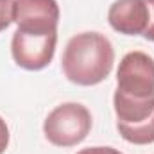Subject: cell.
Here are the masks:
<instances>
[{
	"instance_id": "cell-2",
	"label": "cell",
	"mask_w": 154,
	"mask_h": 154,
	"mask_svg": "<svg viewBox=\"0 0 154 154\" xmlns=\"http://www.w3.org/2000/svg\"><path fill=\"white\" fill-rule=\"evenodd\" d=\"M91 131V113L79 102H65L54 108L43 124L45 138L56 147H74Z\"/></svg>"
},
{
	"instance_id": "cell-5",
	"label": "cell",
	"mask_w": 154,
	"mask_h": 154,
	"mask_svg": "<svg viewBox=\"0 0 154 154\" xmlns=\"http://www.w3.org/2000/svg\"><path fill=\"white\" fill-rule=\"evenodd\" d=\"M56 43H57V32L36 36L16 29L11 39V54L20 68L36 72L50 65L56 54Z\"/></svg>"
},
{
	"instance_id": "cell-12",
	"label": "cell",
	"mask_w": 154,
	"mask_h": 154,
	"mask_svg": "<svg viewBox=\"0 0 154 154\" xmlns=\"http://www.w3.org/2000/svg\"><path fill=\"white\" fill-rule=\"evenodd\" d=\"M77 154H122V152L113 149V147H88V149L79 151Z\"/></svg>"
},
{
	"instance_id": "cell-7",
	"label": "cell",
	"mask_w": 154,
	"mask_h": 154,
	"mask_svg": "<svg viewBox=\"0 0 154 154\" xmlns=\"http://www.w3.org/2000/svg\"><path fill=\"white\" fill-rule=\"evenodd\" d=\"M113 108H115L118 125H138L154 115V95L138 99L115 90Z\"/></svg>"
},
{
	"instance_id": "cell-1",
	"label": "cell",
	"mask_w": 154,
	"mask_h": 154,
	"mask_svg": "<svg viewBox=\"0 0 154 154\" xmlns=\"http://www.w3.org/2000/svg\"><path fill=\"white\" fill-rule=\"evenodd\" d=\"M113 63V45L100 32H81L70 38L61 59L65 77L79 86L100 84L111 74Z\"/></svg>"
},
{
	"instance_id": "cell-6",
	"label": "cell",
	"mask_w": 154,
	"mask_h": 154,
	"mask_svg": "<svg viewBox=\"0 0 154 154\" xmlns=\"http://www.w3.org/2000/svg\"><path fill=\"white\" fill-rule=\"evenodd\" d=\"M108 22L120 34L143 36L149 25V7L145 0H116L108 11Z\"/></svg>"
},
{
	"instance_id": "cell-4",
	"label": "cell",
	"mask_w": 154,
	"mask_h": 154,
	"mask_svg": "<svg viewBox=\"0 0 154 154\" xmlns=\"http://www.w3.org/2000/svg\"><path fill=\"white\" fill-rule=\"evenodd\" d=\"M13 22L29 34H54L59 23V5L56 0H14Z\"/></svg>"
},
{
	"instance_id": "cell-9",
	"label": "cell",
	"mask_w": 154,
	"mask_h": 154,
	"mask_svg": "<svg viewBox=\"0 0 154 154\" xmlns=\"http://www.w3.org/2000/svg\"><path fill=\"white\" fill-rule=\"evenodd\" d=\"M13 2L14 0H0V32L13 23Z\"/></svg>"
},
{
	"instance_id": "cell-10",
	"label": "cell",
	"mask_w": 154,
	"mask_h": 154,
	"mask_svg": "<svg viewBox=\"0 0 154 154\" xmlns=\"http://www.w3.org/2000/svg\"><path fill=\"white\" fill-rule=\"evenodd\" d=\"M147 7H149V25H147V31L143 32V38L154 41V0H145Z\"/></svg>"
},
{
	"instance_id": "cell-3",
	"label": "cell",
	"mask_w": 154,
	"mask_h": 154,
	"mask_svg": "<svg viewBox=\"0 0 154 154\" xmlns=\"http://www.w3.org/2000/svg\"><path fill=\"white\" fill-rule=\"evenodd\" d=\"M116 90L145 99L154 95V59L142 52V50H133L125 54L118 65L116 70Z\"/></svg>"
},
{
	"instance_id": "cell-11",
	"label": "cell",
	"mask_w": 154,
	"mask_h": 154,
	"mask_svg": "<svg viewBox=\"0 0 154 154\" xmlns=\"http://www.w3.org/2000/svg\"><path fill=\"white\" fill-rule=\"evenodd\" d=\"M7 145H9V127H7L5 120L0 116V154L5 152Z\"/></svg>"
},
{
	"instance_id": "cell-8",
	"label": "cell",
	"mask_w": 154,
	"mask_h": 154,
	"mask_svg": "<svg viewBox=\"0 0 154 154\" xmlns=\"http://www.w3.org/2000/svg\"><path fill=\"white\" fill-rule=\"evenodd\" d=\"M116 129L120 136L129 143H134V145L154 143V115L138 125H118L116 124Z\"/></svg>"
}]
</instances>
